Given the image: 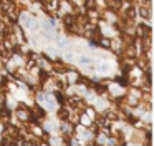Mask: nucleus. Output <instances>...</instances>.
I'll return each instance as SVG.
<instances>
[{
    "label": "nucleus",
    "instance_id": "4",
    "mask_svg": "<svg viewBox=\"0 0 154 146\" xmlns=\"http://www.w3.org/2000/svg\"><path fill=\"white\" fill-rule=\"evenodd\" d=\"M57 101L58 103H65V101H66V98H65V95L61 91H57Z\"/></svg>",
    "mask_w": 154,
    "mask_h": 146
},
{
    "label": "nucleus",
    "instance_id": "2",
    "mask_svg": "<svg viewBox=\"0 0 154 146\" xmlns=\"http://www.w3.org/2000/svg\"><path fill=\"white\" fill-rule=\"evenodd\" d=\"M58 118L66 121V119L70 118V110H68V108H60V110H58Z\"/></svg>",
    "mask_w": 154,
    "mask_h": 146
},
{
    "label": "nucleus",
    "instance_id": "5",
    "mask_svg": "<svg viewBox=\"0 0 154 146\" xmlns=\"http://www.w3.org/2000/svg\"><path fill=\"white\" fill-rule=\"evenodd\" d=\"M78 62H80L81 65H88V63H90V58H86V56H80V58H78Z\"/></svg>",
    "mask_w": 154,
    "mask_h": 146
},
{
    "label": "nucleus",
    "instance_id": "6",
    "mask_svg": "<svg viewBox=\"0 0 154 146\" xmlns=\"http://www.w3.org/2000/svg\"><path fill=\"white\" fill-rule=\"evenodd\" d=\"M81 123H83L85 126H90L91 125V119L88 118V116H83V118H81Z\"/></svg>",
    "mask_w": 154,
    "mask_h": 146
},
{
    "label": "nucleus",
    "instance_id": "1",
    "mask_svg": "<svg viewBox=\"0 0 154 146\" xmlns=\"http://www.w3.org/2000/svg\"><path fill=\"white\" fill-rule=\"evenodd\" d=\"M53 70L58 71V73H68L70 71V66L65 65V63H61V62H55L53 63Z\"/></svg>",
    "mask_w": 154,
    "mask_h": 146
},
{
    "label": "nucleus",
    "instance_id": "3",
    "mask_svg": "<svg viewBox=\"0 0 154 146\" xmlns=\"http://www.w3.org/2000/svg\"><path fill=\"white\" fill-rule=\"evenodd\" d=\"M100 45L104 46V48H111V42H109L108 38H101V40H100Z\"/></svg>",
    "mask_w": 154,
    "mask_h": 146
}]
</instances>
